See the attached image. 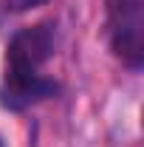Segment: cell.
<instances>
[{
    "label": "cell",
    "mask_w": 144,
    "mask_h": 147,
    "mask_svg": "<svg viewBox=\"0 0 144 147\" xmlns=\"http://www.w3.org/2000/svg\"><path fill=\"white\" fill-rule=\"evenodd\" d=\"M51 51H54V31L48 23L20 28L9 40L0 88V102L6 108L20 110L57 93V82L42 74V65L48 62Z\"/></svg>",
    "instance_id": "cell-1"
},
{
    "label": "cell",
    "mask_w": 144,
    "mask_h": 147,
    "mask_svg": "<svg viewBox=\"0 0 144 147\" xmlns=\"http://www.w3.org/2000/svg\"><path fill=\"white\" fill-rule=\"evenodd\" d=\"M0 147H6V144H3V139H0Z\"/></svg>",
    "instance_id": "cell-4"
},
{
    "label": "cell",
    "mask_w": 144,
    "mask_h": 147,
    "mask_svg": "<svg viewBox=\"0 0 144 147\" xmlns=\"http://www.w3.org/2000/svg\"><path fill=\"white\" fill-rule=\"evenodd\" d=\"M42 3H48V0H6V6L11 11H28V9H37Z\"/></svg>",
    "instance_id": "cell-3"
},
{
    "label": "cell",
    "mask_w": 144,
    "mask_h": 147,
    "mask_svg": "<svg viewBox=\"0 0 144 147\" xmlns=\"http://www.w3.org/2000/svg\"><path fill=\"white\" fill-rule=\"evenodd\" d=\"M110 48L124 65L139 68L144 59V0H108Z\"/></svg>",
    "instance_id": "cell-2"
}]
</instances>
